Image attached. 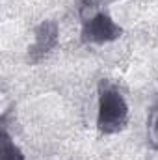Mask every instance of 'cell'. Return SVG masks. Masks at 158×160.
Masks as SVG:
<instances>
[{
	"mask_svg": "<svg viewBox=\"0 0 158 160\" xmlns=\"http://www.w3.org/2000/svg\"><path fill=\"white\" fill-rule=\"evenodd\" d=\"M128 123V104L123 93L110 82L99 84L97 128L101 134H117Z\"/></svg>",
	"mask_w": 158,
	"mask_h": 160,
	"instance_id": "6da1fadb",
	"label": "cell"
},
{
	"mask_svg": "<svg viewBox=\"0 0 158 160\" xmlns=\"http://www.w3.org/2000/svg\"><path fill=\"white\" fill-rule=\"evenodd\" d=\"M123 28L101 9H82V41L87 45H104L121 38Z\"/></svg>",
	"mask_w": 158,
	"mask_h": 160,
	"instance_id": "7a4b0ae2",
	"label": "cell"
},
{
	"mask_svg": "<svg viewBox=\"0 0 158 160\" xmlns=\"http://www.w3.org/2000/svg\"><path fill=\"white\" fill-rule=\"evenodd\" d=\"M56 45H58V24L54 21H43L36 28V39L28 48V62L39 63Z\"/></svg>",
	"mask_w": 158,
	"mask_h": 160,
	"instance_id": "3957f363",
	"label": "cell"
},
{
	"mask_svg": "<svg viewBox=\"0 0 158 160\" xmlns=\"http://www.w3.org/2000/svg\"><path fill=\"white\" fill-rule=\"evenodd\" d=\"M2 160H24L22 151L15 145L6 128H2Z\"/></svg>",
	"mask_w": 158,
	"mask_h": 160,
	"instance_id": "277c9868",
	"label": "cell"
},
{
	"mask_svg": "<svg viewBox=\"0 0 158 160\" xmlns=\"http://www.w3.org/2000/svg\"><path fill=\"white\" fill-rule=\"evenodd\" d=\"M147 138H149V143L158 149V106H155L149 114V119H147Z\"/></svg>",
	"mask_w": 158,
	"mask_h": 160,
	"instance_id": "5b68a950",
	"label": "cell"
},
{
	"mask_svg": "<svg viewBox=\"0 0 158 160\" xmlns=\"http://www.w3.org/2000/svg\"><path fill=\"white\" fill-rule=\"evenodd\" d=\"M82 2V9H99L101 6H108L116 0H80Z\"/></svg>",
	"mask_w": 158,
	"mask_h": 160,
	"instance_id": "8992f818",
	"label": "cell"
}]
</instances>
